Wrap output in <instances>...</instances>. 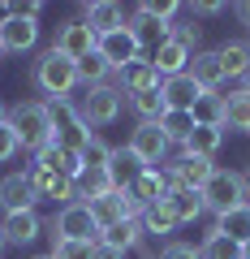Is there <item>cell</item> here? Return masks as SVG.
<instances>
[{"mask_svg":"<svg viewBox=\"0 0 250 259\" xmlns=\"http://www.w3.org/2000/svg\"><path fill=\"white\" fill-rule=\"evenodd\" d=\"M216 13H224V5L220 0H198V5H190V18H216Z\"/></svg>","mask_w":250,"mask_h":259,"instance_id":"42","label":"cell"},{"mask_svg":"<svg viewBox=\"0 0 250 259\" xmlns=\"http://www.w3.org/2000/svg\"><path fill=\"white\" fill-rule=\"evenodd\" d=\"M0 56H5V48H0Z\"/></svg>","mask_w":250,"mask_h":259,"instance_id":"51","label":"cell"},{"mask_svg":"<svg viewBox=\"0 0 250 259\" xmlns=\"http://www.w3.org/2000/svg\"><path fill=\"white\" fill-rule=\"evenodd\" d=\"M160 259H203V255H198V246H194V242H164Z\"/></svg>","mask_w":250,"mask_h":259,"instance_id":"40","label":"cell"},{"mask_svg":"<svg viewBox=\"0 0 250 259\" xmlns=\"http://www.w3.org/2000/svg\"><path fill=\"white\" fill-rule=\"evenodd\" d=\"M0 233H5V242H9V246H30V242L43 233V221H39L35 207H30V212H5Z\"/></svg>","mask_w":250,"mask_h":259,"instance_id":"16","label":"cell"},{"mask_svg":"<svg viewBox=\"0 0 250 259\" xmlns=\"http://www.w3.org/2000/svg\"><path fill=\"white\" fill-rule=\"evenodd\" d=\"M108 78H112V69H108V61L99 56V48L78 61V87H104Z\"/></svg>","mask_w":250,"mask_h":259,"instance_id":"34","label":"cell"},{"mask_svg":"<svg viewBox=\"0 0 250 259\" xmlns=\"http://www.w3.org/2000/svg\"><path fill=\"white\" fill-rule=\"evenodd\" d=\"M117 87H121V95H138V91H156L160 87V74L151 69V61L142 56V61H134V65H125L117 74Z\"/></svg>","mask_w":250,"mask_h":259,"instance_id":"23","label":"cell"},{"mask_svg":"<svg viewBox=\"0 0 250 259\" xmlns=\"http://www.w3.org/2000/svg\"><path fill=\"white\" fill-rule=\"evenodd\" d=\"M241 194H246V203H250V168H241Z\"/></svg>","mask_w":250,"mask_h":259,"instance_id":"45","label":"cell"},{"mask_svg":"<svg viewBox=\"0 0 250 259\" xmlns=\"http://www.w3.org/2000/svg\"><path fill=\"white\" fill-rule=\"evenodd\" d=\"M147 61H151V69L160 74V82H164V78H177V74H185V69H190V52H185L181 44H173V39H168L164 48H156Z\"/></svg>","mask_w":250,"mask_h":259,"instance_id":"24","label":"cell"},{"mask_svg":"<svg viewBox=\"0 0 250 259\" xmlns=\"http://www.w3.org/2000/svg\"><path fill=\"white\" fill-rule=\"evenodd\" d=\"M216 52H220L224 78H246V65H250V44H241V39H229V44H220Z\"/></svg>","mask_w":250,"mask_h":259,"instance_id":"31","label":"cell"},{"mask_svg":"<svg viewBox=\"0 0 250 259\" xmlns=\"http://www.w3.org/2000/svg\"><path fill=\"white\" fill-rule=\"evenodd\" d=\"M30 82L47 95V104L52 100H69L74 87H78V65L69 61V56H61L56 48H47V52H39L35 69H30Z\"/></svg>","mask_w":250,"mask_h":259,"instance_id":"1","label":"cell"},{"mask_svg":"<svg viewBox=\"0 0 250 259\" xmlns=\"http://www.w3.org/2000/svg\"><path fill=\"white\" fill-rule=\"evenodd\" d=\"M216 233H224V238H233L237 246H246V242H250V203L220 212V216H216Z\"/></svg>","mask_w":250,"mask_h":259,"instance_id":"27","label":"cell"},{"mask_svg":"<svg viewBox=\"0 0 250 259\" xmlns=\"http://www.w3.org/2000/svg\"><path fill=\"white\" fill-rule=\"evenodd\" d=\"M52 238H65V242H99V225H95L91 207H86V203H65L61 212L52 216Z\"/></svg>","mask_w":250,"mask_h":259,"instance_id":"6","label":"cell"},{"mask_svg":"<svg viewBox=\"0 0 250 259\" xmlns=\"http://www.w3.org/2000/svg\"><path fill=\"white\" fill-rule=\"evenodd\" d=\"M9 125H13V134H18V143L26 151H43L47 143H52V117H47V104H39V100L13 104Z\"/></svg>","mask_w":250,"mask_h":259,"instance_id":"3","label":"cell"},{"mask_svg":"<svg viewBox=\"0 0 250 259\" xmlns=\"http://www.w3.org/2000/svg\"><path fill=\"white\" fill-rule=\"evenodd\" d=\"M108 156H112V147L99 139V134H91V139L82 143V168H104V164H108Z\"/></svg>","mask_w":250,"mask_h":259,"instance_id":"39","label":"cell"},{"mask_svg":"<svg viewBox=\"0 0 250 259\" xmlns=\"http://www.w3.org/2000/svg\"><path fill=\"white\" fill-rule=\"evenodd\" d=\"M39 44V22L30 18H0V48L5 52H30Z\"/></svg>","mask_w":250,"mask_h":259,"instance_id":"15","label":"cell"},{"mask_svg":"<svg viewBox=\"0 0 250 259\" xmlns=\"http://www.w3.org/2000/svg\"><path fill=\"white\" fill-rule=\"evenodd\" d=\"M185 74L194 78L198 87H203V91H220L224 82H229V78H224V65H220V52H203V48H198L194 56H190V69H185Z\"/></svg>","mask_w":250,"mask_h":259,"instance_id":"17","label":"cell"},{"mask_svg":"<svg viewBox=\"0 0 250 259\" xmlns=\"http://www.w3.org/2000/svg\"><path fill=\"white\" fill-rule=\"evenodd\" d=\"M18 151H22V143H18V134H13V125L5 121V125H0V164H5V160H13Z\"/></svg>","mask_w":250,"mask_h":259,"instance_id":"41","label":"cell"},{"mask_svg":"<svg viewBox=\"0 0 250 259\" xmlns=\"http://www.w3.org/2000/svg\"><path fill=\"white\" fill-rule=\"evenodd\" d=\"M78 117H82V125L91 130V134H99L104 125H112V121L121 117V108H125V95H121L117 82H104V87H82V95L74 100Z\"/></svg>","mask_w":250,"mask_h":259,"instance_id":"2","label":"cell"},{"mask_svg":"<svg viewBox=\"0 0 250 259\" xmlns=\"http://www.w3.org/2000/svg\"><path fill=\"white\" fill-rule=\"evenodd\" d=\"M164 207L173 212V221H177V225H194L198 216L207 212V207H203V194H198V190H181V186H173V190H168Z\"/></svg>","mask_w":250,"mask_h":259,"instance_id":"22","label":"cell"},{"mask_svg":"<svg viewBox=\"0 0 250 259\" xmlns=\"http://www.w3.org/2000/svg\"><path fill=\"white\" fill-rule=\"evenodd\" d=\"M173 229H181V225L173 221V212H168L164 203H156V207L142 212V233H147V238H168Z\"/></svg>","mask_w":250,"mask_h":259,"instance_id":"35","label":"cell"},{"mask_svg":"<svg viewBox=\"0 0 250 259\" xmlns=\"http://www.w3.org/2000/svg\"><path fill=\"white\" fill-rule=\"evenodd\" d=\"M104 168H108V177H112L117 190H130V186L147 173V164H142L130 147H112V156H108V164H104Z\"/></svg>","mask_w":250,"mask_h":259,"instance_id":"19","label":"cell"},{"mask_svg":"<svg viewBox=\"0 0 250 259\" xmlns=\"http://www.w3.org/2000/svg\"><path fill=\"white\" fill-rule=\"evenodd\" d=\"M160 95H164V108H194V100L203 95V87L194 82L190 74H177V78H164L160 82Z\"/></svg>","mask_w":250,"mask_h":259,"instance_id":"21","label":"cell"},{"mask_svg":"<svg viewBox=\"0 0 250 259\" xmlns=\"http://www.w3.org/2000/svg\"><path fill=\"white\" fill-rule=\"evenodd\" d=\"M142 221H121V225H112V229H104L99 233V246H112V250H121V255H130V250H138L142 246Z\"/></svg>","mask_w":250,"mask_h":259,"instance_id":"26","label":"cell"},{"mask_svg":"<svg viewBox=\"0 0 250 259\" xmlns=\"http://www.w3.org/2000/svg\"><path fill=\"white\" fill-rule=\"evenodd\" d=\"M43 104H47V100H43ZM47 117H52V139L61 143V147L82 151V143L91 139V130L82 125V117H78L74 100H52V104H47Z\"/></svg>","mask_w":250,"mask_h":259,"instance_id":"7","label":"cell"},{"mask_svg":"<svg viewBox=\"0 0 250 259\" xmlns=\"http://www.w3.org/2000/svg\"><path fill=\"white\" fill-rule=\"evenodd\" d=\"M173 44H181L185 52L194 56L198 44H203V26H198L194 18H185V22H173Z\"/></svg>","mask_w":250,"mask_h":259,"instance_id":"38","label":"cell"},{"mask_svg":"<svg viewBox=\"0 0 250 259\" xmlns=\"http://www.w3.org/2000/svg\"><path fill=\"white\" fill-rule=\"evenodd\" d=\"M198 255H203V259H241V246L233 238H224V233L212 229L203 238V246H198Z\"/></svg>","mask_w":250,"mask_h":259,"instance_id":"36","label":"cell"},{"mask_svg":"<svg viewBox=\"0 0 250 259\" xmlns=\"http://www.w3.org/2000/svg\"><path fill=\"white\" fill-rule=\"evenodd\" d=\"M224 130L250 134V91L246 87H237V91L224 95Z\"/></svg>","mask_w":250,"mask_h":259,"instance_id":"28","label":"cell"},{"mask_svg":"<svg viewBox=\"0 0 250 259\" xmlns=\"http://www.w3.org/2000/svg\"><path fill=\"white\" fill-rule=\"evenodd\" d=\"M30 173V182H35V194L39 199H52V203H78V186H74V177H65V173H56V168H43V164H30L26 168Z\"/></svg>","mask_w":250,"mask_h":259,"instance_id":"9","label":"cell"},{"mask_svg":"<svg viewBox=\"0 0 250 259\" xmlns=\"http://www.w3.org/2000/svg\"><path fill=\"white\" fill-rule=\"evenodd\" d=\"M95 246L99 242H65V238H52V259H95Z\"/></svg>","mask_w":250,"mask_h":259,"instance_id":"37","label":"cell"},{"mask_svg":"<svg viewBox=\"0 0 250 259\" xmlns=\"http://www.w3.org/2000/svg\"><path fill=\"white\" fill-rule=\"evenodd\" d=\"M168 190H173V182H168V173L164 168H147V173L138 177V182L130 186V194H134V203L147 212V207H156V203H164L168 199Z\"/></svg>","mask_w":250,"mask_h":259,"instance_id":"18","label":"cell"},{"mask_svg":"<svg viewBox=\"0 0 250 259\" xmlns=\"http://www.w3.org/2000/svg\"><path fill=\"white\" fill-rule=\"evenodd\" d=\"M95 259H125L121 250H112V246H95Z\"/></svg>","mask_w":250,"mask_h":259,"instance_id":"44","label":"cell"},{"mask_svg":"<svg viewBox=\"0 0 250 259\" xmlns=\"http://www.w3.org/2000/svg\"><path fill=\"white\" fill-rule=\"evenodd\" d=\"M164 173H168V182H173V186H181V190H203V186H207V177L216 173V160H194V156H181L177 164H164Z\"/></svg>","mask_w":250,"mask_h":259,"instance_id":"13","label":"cell"},{"mask_svg":"<svg viewBox=\"0 0 250 259\" xmlns=\"http://www.w3.org/2000/svg\"><path fill=\"white\" fill-rule=\"evenodd\" d=\"M241 82H246V91H250V65H246V78H241Z\"/></svg>","mask_w":250,"mask_h":259,"instance_id":"48","label":"cell"},{"mask_svg":"<svg viewBox=\"0 0 250 259\" xmlns=\"http://www.w3.org/2000/svg\"><path fill=\"white\" fill-rule=\"evenodd\" d=\"M241 259H250V242H246V246H241Z\"/></svg>","mask_w":250,"mask_h":259,"instance_id":"47","label":"cell"},{"mask_svg":"<svg viewBox=\"0 0 250 259\" xmlns=\"http://www.w3.org/2000/svg\"><path fill=\"white\" fill-rule=\"evenodd\" d=\"M125 147H130L147 168H160V164H168V151H173V143L164 139L160 121H138V125L130 130V143H125Z\"/></svg>","mask_w":250,"mask_h":259,"instance_id":"5","label":"cell"},{"mask_svg":"<svg viewBox=\"0 0 250 259\" xmlns=\"http://www.w3.org/2000/svg\"><path fill=\"white\" fill-rule=\"evenodd\" d=\"M74 186H78V203H91V199H104V194L117 190L112 177H108V168H82Z\"/></svg>","mask_w":250,"mask_h":259,"instance_id":"30","label":"cell"},{"mask_svg":"<svg viewBox=\"0 0 250 259\" xmlns=\"http://www.w3.org/2000/svg\"><path fill=\"white\" fill-rule=\"evenodd\" d=\"M160 130H164V139L173 143V147H181V143L194 134V117H190L185 108H168L164 117H160Z\"/></svg>","mask_w":250,"mask_h":259,"instance_id":"32","label":"cell"},{"mask_svg":"<svg viewBox=\"0 0 250 259\" xmlns=\"http://www.w3.org/2000/svg\"><path fill=\"white\" fill-rule=\"evenodd\" d=\"M35 203H39V194H35V182H30L26 168L0 177V207H5V212H30Z\"/></svg>","mask_w":250,"mask_h":259,"instance_id":"12","label":"cell"},{"mask_svg":"<svg viewBox=\"0 0 250 259\" xmlns=\"http://www.w3.org/2000/svg\"><path fill=\"white\" fill-rule=\"evenodd\" d=\"M99 56L108 61L112 74H121L125 65L142 61V48H138V39H134V30H130V26H121V30H112V35H104V39H99Z\"/></svg>","mask_w":250,"mask_h":259,"instance_id":"10","label":"cell"},{"mask_svg":"<svg viewBox=\"0 0 250 259\" xmlns=\"http://www.w3.org/2000/svg\"><path fill=\"white\" fill-rule=\"evenodd\" d=\"M5 121H9V108H5V104H0V125H5Z\"/></svg>","mask_w":250,"mask_h":259,"instance_id":"46","label":"cell"},{"mask_svg":"<svg viewBox=\"0 0 250 259\" xmlns=\"http://www.w3.org/2000/svg\"><path fill=\"white\" fill-rule=\"evenodd\" d=\"M233 13H237V22H241V26H246V30H250V0H241V5H237V9H233Z\"/></svg>","mask_w":250,"mask_h":259,"instance_id":"43","label":"cell"},{"mask_svg":"<svg viewBox=\"0 0 250 259\" xmlns=\"http://www.w3.org/2000/svg\"><path fill=\"white\" fill-rule=\"evenodd\" d=\"M130 30H134V39H138L142 56H151L156 48H164L168 39H173V26H168V22H160L156 13H147L142 5L134 9V18H130Z\"/></svg>","mask_w":250,"mask_h":259,"instance_id":"11","label":"cell"},{"mask_svg":"<svg viewBox=\"0 0 250 259\" xmlns=\"http://www.w3.org/2000/svg\"><path fill=\"white\" fill-rule=\"evenodd\" d=\"M35 259H52V255H35Z\"/></svg>","mask_w":250,"mask_h":259,"instance_id":"50","label":"cell"},{"mask_svg":"<svg viewBox=\"0 0 250 259\" xmlns=\"http://www.w3.org/2000/svg\"><path fill=\"white\" fill-rule=\"evenodd\" d=\"M198 194H203V207L216 212V216L246 203V194H241V173H237V168H220V164H216V173L207 177V186Z\"/></svg>","mask_w":250,"mask_h":259,"instance_id":"4","label":"cell"},{"mask_svg":"<svg viewBox=\"0 0 250 259\" xmlns=\"http://www.w3.org/2000/svg\"><path fill=\"white\" fill-rule=\"evenodd\" d=\"M56 52H61V56H69V61H82V56H91L95 52V48H99V35H95V30L91 26H86V22L82 18H74V22H65V26H61V30H56Z\"/></svg>","mask_w":250,"mask_h":259,"instance_id":"8","label":"cell"},{"mask_svg":"<svg viewBox=\"0 0 250 259\" xmlns=\"http://www.w3.org/2000/svg\"><path fill=\"white\" fill-rule=\"evenodd\" d=\"M224 147V130L216 125H194V134L181 143V156H194V160H216V151Z\"/></svg>","mask_w":250,"mask_h":259,"instance_id":"25","label":"cell"},{"mask_svg":"<svg viewBox=\"0 0 250 259\" xmlns=\"http://www.w3.org/2000/svg\"><path fill=\"white\" fill-rule=\"evenodd\" d=\"M30 164H43V168H56V173H65V177H74L78 182V173H82V151H74V147H61V143H47L43 151H35V160Z\"/></svg>","mask_w":250,"mask_h":259,"instance_id":"20","label":"cell"},{"mask_svg":"<svg viewBox=\"0 0 250 259\" xmlns=\"http://www.w3.org/2000/svg\"><path fill=\"white\" fill-rule=\"evenodd\" d=\"M82 22L95 30V35H112V30L130 26V18H125V9H121L117 0H95V5H82Z\"/></svg>","mask_w":250,"mask_h":259,"instance_id":"14","label":"cell"},{"mask_svg":"<svg viewBox=\"0 0 250 259\" xmlns=\"http://www.w3.org/2000/svg\"><path fill=\"white\" fill-rule=\"evenodd\" d=\"M125 104H130V112H134V117H138V121H160V117H164V95H160V87H156V91H138V95H125Z\"/></svg>","mask_w":250,"mask_h":259,"instance_id":"33","label":"cell"},{"mask_svg":"<svg viewBox=\"0 0 250 259\" xmlns=\"http://www.w3.org/2000/svg\"><path fill=\"white\" fill-rule=\"evenodd\" d=\"M190 117H194V125L224 130V91H203L194 100V108H190Z\"/></svg>","mask_w":250,"mask_h":259,"instance_id":"29","label":"cell"},{"mask_svg":"<svg viewBox=\"0 0 250 259\" xmlns=\"http://www.w3.org/2000/svg\"><path fill=\"white\" fill-rule=\"evenodd\" d=\"M5 246H9V242H5V233H0V255H5Z\"/></svg>","mask_w":250,"mask_h":259,"instance_id":"49","label":"cell"}]
</instances>
